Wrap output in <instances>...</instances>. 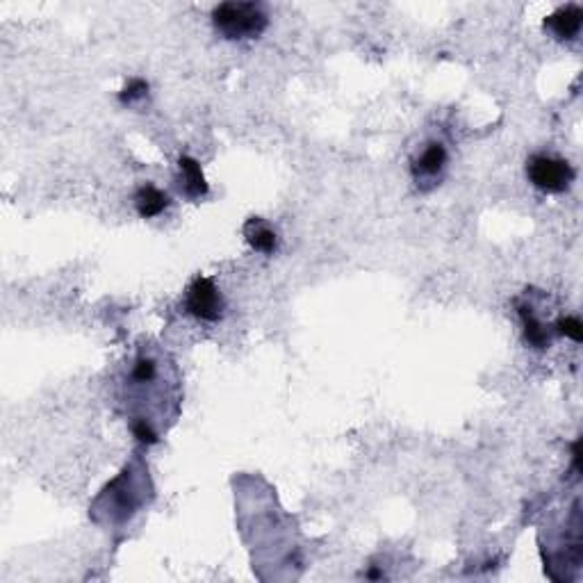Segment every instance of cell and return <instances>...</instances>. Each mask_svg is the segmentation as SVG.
Instances as JSON below:
<instances>
[{
	"label": "cell",
	"mask_w": 583,
	"mask_h": 583,
	"mask_svg": "<svg viewBox=\"0 0 583 583\" xmlns=\"http://www.w3.org/2000/svg\"><path fill=\"white\" fill-rule=\"evenodd\" d=\"M572 164L563 158L547 153H535L526 160V178L535 189L544 194H563L572 187L574 183Z\"/></svg>",
	"instance_id": "2"
},
{
	"label": "cell",
	"mask_w": 583,
	"mask_h": 583,
	"mask_svg": "<svg viewBox=\"0 0 583 583\" xmlns=\"http://www.w3.org/2000/svg\"><path fill=\"white\" fill-rule=\"evenodd\" d=\"M178 187L192 201H198L208 194V183H205L201 164L189 155H183L178 160Z\"/></svg>",
	"instance_id": "6"
},
{
	"label": "cell",
	"mask_w": 583,
	"mask_h": 583,
	"mask_svg": "<svg viewBox=\"0 0 583 583\" xmlns=\"http://www.w3.org/2000/svg\"><path fill=\"white\" fill-rule=\"evenodd\" d=\"M447 160H449V155H447L445 144L442 142L426 144L424 149H422V153L413 160L411 171L415 183L420 185L422 189L433 187V185L442 178V173H445Z\"/></svg>",
	"instance_id": "4"
},
{
	"label": "cell",
	"mask_w": 583,
	"mask_h": 583,
	"mask_svg": "<svg viewBox=\"0 0 583 583\" xmlns=\"http://www.w3.org/2000/svg\"><path fill=\"white\" fill-rule=\"evenodd\" d=\"M146 94H149V84L144 83V80L135 78L126 84V90L121 91L119 99L124 105H135V103H139V100L146 99Z\"/></svg>",
	"instance_id": "10"
},
{
	"label": "cell",
	"mask_w": 583,
	"mask_h": 583,
	"mask_svg": "<svg viewBox=\"0 0 583 583\" xmlns=\"http://www.w3.org/2000/svg\"><path fill=\"white\" fill-rule=\"evenodd\" d=\"M553 328H556V333H561V335L577 342V344L583 340V324L579 322V317H561L559 322L553 324Z\"/></svg>",
	"instance_id": "11"
},
{
	"label": "cell",
	"mask_w": 583,
	"mask_h": 583,
	"mask_svg": "<svg viewBox=\"0 0 583 583\" xmlns=\"http://www.w3.org/2000/svg\"><path fill=\"white\" fill-rule=\"evenodd\" d=\"M214 30L228 41L257 39L267 30L269 16L260 3H242V0H228L213 10Z\"/></svg>",
	"instance_id": "1"
},
{
	"label": "cell",
	"mask_w": 583,
	"mask_h": 583,
	"mask_svg": "<svg viewBox=\"0 0 583 583\" xmlns=\"http://www.w3.org/2000/svg\"><path fill=\"white\" fill-rule=\"evenodd\" d=\"M171 198L158 189L155 185H142V187L135 192V210L142 219H153L158 214H162L164 210L169 208Z\"/></svg>",
	"instance_id": "8"
},
{
	"label": "cell",
	"mask_w": 583,
	"mask_h": 583,
	"mask_svg": "<svg viewBox=\"0 0 583 583\" xmlns=\"http://www.w3.org/2000/svg\"><path fill=\"white\" fill-rule=\"evenodd\" d=\"M185 308H187L189 315L196 317L198 322L214 324L226 312V301L210 278L198 276L189 283L187 294H185Z\"/></svg>",
	"instance_id": "3"
},
{
	"label": "cell",
	"mask_w": 583,
	"mask_h": 583,
	"mask_svg": "<svg viewBox=\"0 0 583 583\" xmlns=\"http://www.w3.org/2000/svg\"><path fill=\"white\" fill-rule=\"evenodd\" d=\"M544 30L559 41H570L581 32L583 10L579 5H565L544 19Z\"/></svg>",
	"instance_id": "5"
},
{
	"label": "cell",
	"mask_w": 583,
	"mask_h": 583,
	"mask_svg": "<svg viewBox=\"0 0 583 583\" xmlns=\"http://www.w3.org/2000/svg\"><path fill=\"white\" fill-rule=\"evenodd\" d=\"M244 238H247L248 247L256 248L257 253L272 256L278 248V235L265 219L251 217L244 223Z\"/></svg>",
	"instance_id": "7"
},
{
	"label": "cell",
	"mask_w": 583,
	"mask_h": 583,
	"mask_svg": "<svg viewBox=\"0 0 583 583\" xmlns=\"http://www.w3.org/2000/svg\"><path fill=\"white\" fill-rule=\"evenodd\" d=\"M519 317H522V326H524V337L529 342L531 346L535 349H547L552 344V335H549V328L540 322L538 317H535L534 306L529 303H519L518 306Z\"/></svg>",
	"instance_id": "9"
}]
</instances>
